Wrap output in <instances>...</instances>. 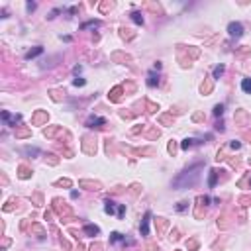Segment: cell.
Wrapping results in <instances>:
<instances>
[{
  "instance_id": "6da1fadb",
  "label": "cell",
  "mask_w": 251,
  "mask_h": 251,
  "mask_svg": "<svg viewBox=\"0 0 251 251\" xmlns=\"http://www.w3.org/2000/svg\"><path fill=\"white\" fill-rule=\"evenodd\" d=\"M198 169L200 167H194V169H190V171H185V175H181L179 179H175V186H185L186 182L192 185V182L198 179Z\"/></svg>"
},
{
  "instance_id": "7a4b0ae2",
  "label": "cell",
  "mask_w": 251,
  "mask_h": 251,
  "mask_svg": "<svg viewBox=\"0 0 251 251\" xmlns=\"http://www.w3.org/2000/svg\"><path fill=\"white\" fill-rule=\"evenodd\" d=\"M94 124L96 126H104V124H106V120H104V118H98V116H90V118L86 120V126L94 128Z\"/></svg>"
},
{
  "instance_id": "3957f363",
  "label": "cell",
  "mask_w": 251,
  "mask_h": 251,
  "mask_svg": "<svg viewBox=\"0 0 251 251\" xmlns=\"http://www.w3.org/2000/svg\"><path fill=\"white\" fill-rule=\"evenodd\" d=\"M229 33H232V35H236V37H239L241 33H243V28H241V24H229Z\"/></svg>"
},
{
  "instance_id": "277c9868",
  "label": "cell",
  "mask_w": 251,
  "mask_h": 251,
  "mask_svg": "<svg viewBox=\"0 0 251 251\" xmlns=\"http://www.w3.org/2000/svg\"><path fill=\"white\" fill-rule=\"evenodd\" d=\"M81 186H89V190H100L98 182H90V181H81Z\"/></svg>"
},
{
  "instance_id": "5b68a950",
  "label": "cell",
  "mask_w": 251,
  "mask_h": 251,
  "mask_svg": "<svg viewBox=\"0 0 251 251\" xmlns=\"http://www.w3.org/2000/svg\"><path fill=\"white\" fill-rule=\"evenodd\" d=\"M2 118L6 120L8 124H16V122H18V120H20V116H10V114H8V112H2Z\"/></svg>"
},
{
  "instance_id": "8992f818",
  "label": "cell",
  "mask_w": 251,
  "mask_h": 251,
  "mask_svg": "<svg viewBox=\"0 0 251 251\" xmlns=\"http://www.w3.org/2000/svg\"><path fill=\"white\" fill-rule=\"evenodd\" d=\"M149 212L147 214H145V218H143V224H141V233H143V236H147V226H149Z\"/></svg>"
},
{
  "instance_id": "52a82bcc",
  "label": "cell",
  "mask_w": 251,
  "mask_h": 251,
  "mask_svg": "<svg viewBox=\"0 0 251 251\" xmlns=\"http://www.w3.org/2000/svg\"><path fill=\"white\" fill-rule=\"evenodd\" d=\"M85 232L89 233V236H96V233H98V228H96V226H92V224H86V226H85Z\"/></svg>"
},
{
  "instance_id": "ba28073f",
  "label": "cell",
  "mask_w": 251,
  "mask_h": 251,
  "mask_svg": "<svg viewBox=\"0 0 251 251\" xmlns=\"http://www.w3.org/2000/svg\"><path fill=\"white\" fill-rule=\"evenodd\" d=\"M41 51H43V49H41V47H35V49H32V51H28V53H26V59H32V57L39 55Z\"/></svg>"
},
{
  "instance_id": "9c48e42d",
  "label": "cell",
  "mask_w": 251,
  "mask_h": 251,
  "mask_svg": "<svg viewBox=\"0 0 251 251\" xmlns=\"http://www.w3.org/2000/svg\"><path fill=\"white\" fill-rule=\"evenodd\" d=\"M216 179H218V171H210V181H208V185H210V186H214L216 185Z\"/></svg>"
},
{
  "instance_id": "30bf717a",
  "label": "cell",
  "mask_w": 251,
  "mask_h": 251,
  "mask_svg": "<svg viewBox=\"0 0 251 251\" xmlns=\"http://www.w3.org/2000/svg\"><path fill=\"white\" fill-rule=\"evenodd\" d=\"M241 89H243L245 92H251V79H245V81L241 82Z\"/></svg>"
},
{
  "instance_id": "8fae6325",
  "label": "cell",
  "mask_w": 251,
  "mask_h": 251,
  "mask_svg": "<svg viewBox=\"0 0 251 251\" xmlns=\"http://www.w3.org/2000/svg\"><path fill=\"white\" fill-rule=\"evenodd\" d=\"M192 145H196V139H185L182 141V149H190Z\"/></svg>"
},
{
  "instance_id": "7c38bea8",
  "label": "cell",
  "mask_w": 251,
  "mask_h": 251,
  "mask_svg": "<svg viewBox=\"0 0 251 251\" xmlns=\"http://www.w3.org/2000/svg\"><path fill=\"white\" fill-rule=\"evenodd\" d=\"M124 237H122V233H118V232H114L112 233V237H110V241H114V243H118V241H122Z\"/></svg>"
},
{
  "instance_id": "4fadbf2b",
  "label": "cell",
  "mask_w": 251,
  "mask_h": 251,
  "mask_svg": "<svg viewBox=\"0 0 251 251\" xmlns=\"http://www.w3.org/2000/svg\"><path fill=\"white\" fill-rule=\"evenodd\" d=\"M132 20H133L136 24H141V22H143V18H141L139 12H133V14H132Z\"/></svg>"
},
{
  "instance_id": "5bb4252c",
  "label": "cell",
  "mask_w": 251,
  "mask_h": 251,
  "mask_svg": "<svg viewBox=\"0 0 251 251\" xmlns=\"http://www.w3.org/2000/svg\"><path fill=\"white\" fill-rule=\"evenodd\" d=\"M104 210H106L108 214H114V202H110V200H108L106 206H104Z\"/></svg>"
},
{
  "instance_id": "9a60e30c",
  "label": "cell",
  "mask_w": 251,
  "mask_h": 251,
  "mask_svg": "<svg viewBox=\"0 0 251 251\" xmlns=\"http://www.w3.org/2000/svg\"><path fill=\"white\" fill-rule=\"evenodd\" d=\"M20 177H22V179H28V177H30V171H28L26 167H20Z\"/></svg>"
},
{
  "instance_id": "2e32d148",
  "label": "cell",
  "mask_w": 251,
  "mask_h": 251,
  "mask_svg": "<svg viewBox=\"0 0 251 251\" xmlns=\"http://www.w3.org/2000/svg\"><path fill=\"white\" fill-rule=\"evenodd\" d=\"M222 73H224V65H220V67H216V69H214V77H220Z\"/></svg>"
},
{
  "instance_id": "e0dca14e",
  "label": "cell",
  "mask_w": 251,
  "mask_h": 251,
  "mask_svg": "<svg viewBox=\"0 0 251 251\" xmlns=\"http://www.w3.org/2000/svg\"><path fill=\"white\" fill-rule=\"evenodd\" d=\"M222 112H224V106H222V104H218V106L214 108V114H216V116H222Z\"/></svg>"
},
{
  "instance_id": "ac0fdd59",
  "label": "cell",
  "mask_w": 251,
  "mask_h": 251,
  "mask_svg": "<svg viewBox=\"0 0 251 251\" xmlns=\"http://www.w3.org/2000/svg\"><path fill=\"white\" fill-rule=\"evenodd\" d=\"M57 185H59V186H71V181H69V179H63V181H59Z\"/></svg>"
},
{
  "instance_id": "d6986e66",
  "label": "cell",
  "mask_w": 251,
  "mask_h": 251,
  "mask_svg": "<svg viewBox=\"0 0 251 251\" xmlns=\"http://www.w3.org/2000/svg\"><path fill=\"white\" fill-rule=\"evenodd\" d=\"M120 98V89H114L112 90V100H118Z\"/></svg>"
},
{
  "instance_id": "ffe728a7",
  "label": "cell",
  "mask_w": 251,
  "mask_h": 251,
  "mask_svg": "<svg viewBox=\"0 0 251 251\" xmlns=\"http://www.w3.org/2000/svg\"><path fill=\"white\" fill-rule=\"evenodd\" d=\"M185 208H186V202H179V206H177V210H179V212L185 210Z\"/></svg>"
},
{
  "instance_id": "44dd1931",
  "label": "cell",
  "mask_w": 251,
  "mask_h": 251,
  "mask_svg": "<svg viewBox=\"0 0 251 251\" xmlns=\"http://www.w3.org/2000/svg\"><path fill=\"white\" fill-rule=\"evenodd\" d=\"M85 85V81H82V79H77V81H75V86H82Z\"/></svg>"
}]
</instances>
